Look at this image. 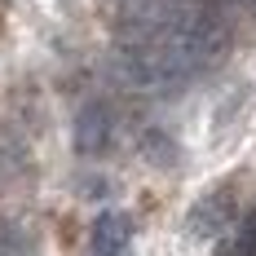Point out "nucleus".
Here are the masks:
<instances>
[{"label": "nucleus", "mask_w": 256, "mask_h": 256, "mask_svg": "<svg viewBox=\"0 0 256 256\" xmlns=\"http://www.w3.org/2000/svg\"><path fill=\"white\" fill-rule=\"evenodd\" d=\"M76 146L84 154H93V150H102V146H106V110H102V106H84L80 128H76Z\"/></svg>", "instance_id": "obj_4"}, {"label": "nucleus", "mask_w": 256, "mask_h": 256, "mask_svg": "<svg viewBox=\"0 0 256 256\" xmlns=\"http://www.w3.org/2000/svg\"><path fill=\"white\" fill-rule=\"evenodd\" d=\"M226 221H230V190H216V194H208L194 204L190 212V234L194 238H216V234L226 230Z\"/></svg>", "instance_id": "obj_3"}, {"label": "nucleus", "mask_w": 256, "mask_h": 256, "mask_svg": "<svg viewBox=\"0 0 256 256\" xmlns=\"http://www.w3.org/2000/svg\"><path fill=\"white\" fill-rule=\"evenodd\" d=\"M252 4H256V0H252Z\"/></svg>", "instance_id": "obj_5"}, {"label": "nucleus", "mask_w": 256, "mask_h": 256, "mask_svg": "<svg viewBox=\"0 0 256 256\" xmlns=\"http://www.w3.org/2000/svg\"><path fill=\"white\" fill-rule=\"evenodd\" d=\"M128 234H132V226L124 212H102L93 221V234H88V256H124Z\"/></svg>", "instance_id": "obj_2"}, {"label": "nucleus", "mask_w": 256, "mask_h": 256, "mask_svg": "<svg viewBox=\"0 0 256 256\" xmlns=\"http://www.w3.org/2000/svg\"><path fill=\"white\" fill-rule=\"evenodd\" d=\"M230 31L216 9L194 0H128L120 14L115 49L124 76L137 88L177 93L190 80L216 66Z\"/></svg>", "instance_id": "obj_1"}]
</instances>
